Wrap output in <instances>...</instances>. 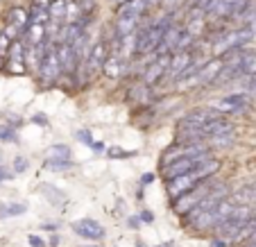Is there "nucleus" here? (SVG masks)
<instances>
[{"label": "nucleus", "mask_w": 256, "mask_h": 247, "mask_svg": "<svg viewBox=\"0 0 256 247\" xmlns=\"http://www.w3.org/2000/svg\"><path fill=\"white\" fill-rule=\"evenodd\" d=\"M62 78H64V68L57 54V44H50L48 41V50H46L39 68H36V80H39V84L44 88H48V86H54Z\"/></svg>", "instance_id": "1"}, {"label": "nucleus", "mask_w": 256, "mask_h": 247, "mask_svg": "<svg viewBox=\"0 0 256 247\" xmlns=\"http://www.w3.org/2000/svg\"><path fill=\"white\" fill-rule=\"evenodd\" d=\"M106 57H109V46H106V36H100V39H96V41L91 44V50H88V57H86V66H84L82 75H80V82L84 84L88 78H93L98 70H102V66H104Z\"/></svg>", "instance_id": "2"}, {"label": "nucleus", "mask_w": 256, "mask_h": 247, "mask_svg": "<svg viewBox=\"0 0 256 247\" xmlns=\"http://www.w3.org/2000/svg\"><path fill=\"white\" fill-rule=\"evenodd\" d=\"M202 182H206V177L200 172V166H198L193 172H186V174H182V177H177V180L166 182V190H168L170 200H177V198H182V195L190 193L193 188H198Z\"/></svg>", "instance_id": "3"}, {"label": "nucleus", "mask_w": 256, "mask_h": 247, "mask_svg": "<svg viewBox=\"0 0 256 247\" xmlns=\"http://www.w3.org/2000/svg\"><path fill=\"white\" fill-rule=\"evenodd\" d=\"M252 102H254V98H252L250 93L236 91V93H229V96H224L220 102H216V104H213V109H216V112H220L222 116H232V114L247 112V109L252 107Z\"/></svg>", "instance_id": "4"}, {"label": "nucleus", "mask_w": 256, "mask_h": 247, "mask_svg": "<svg viewBox=\"0 0 256 247\" xmlns=\"http://www.w3.org/2000/svg\"><path fill=\"white\" fill-rule=\"evenodd\" d=\"M195 64V52L193 50H174L170 54V66H168V80H179L182 75Z\"/></svg>", "instance_id": "5"}, {"label": "nucleus", "mask_w": 256, "mask_h": 247, "mask_svg": "<svg viewBox=\"0 0 256 247\" xmlns=\"http://www.w3.org/2000/svg\"><path fill=\"white\" fill-rule=\"evenodd\" d=\"M204 159H206V156H204ZM204 159H195V156H182V159L172 161V164H168V166H161V174H164L166 182L177 180V177H182V174H186V172H193V170L198 168V166L202 164Z\"/></svg>", "instance_id": "6"}, {"label": "nucleus", "mask_w": 256, "mask_h": 247, "mask_svg": "<svg viewBox=\"0 0 256 247\" xmlns=\"http://www.w3.org/2000/svg\"><path fill=\"white\" fill-rule=\"evenodd\" d=\"M72 234H78L80 238H86V240H102L106 232L98 220L82 218L78 222H72Z\"/></svg>", "instance_id": "7"}, {"label": "nucleus", "mask_w": 256, "mask_h": 247, "mask_svg": "<svg viewBox=\"0 0 256 247\" xmlns=\"http://www.w3.org/2000/svg\"><path fill=\"white\" fill-rule=\"evenodd\" d=\"M222 114L216 112V109H195V112L186 114L182 120H179V127H195V125H204V122L208 120H216V118H220Z\"/></svg>", "instance_id": "8"}, {"label": "nucleus", "mask_w": 256, "mask_h": 247, "mask_svg": "<svg viewBox=\"0 0 256 247\" xmlns=\"http://www.w3.org/2000/svg\"><path fill=\"white\" fill-rule=\"evenodd\" d=\"M127 70H130V62L118 57V54H109L104 66H102V73H104V78H109V80H120Z\"/></svg>", "instance_id": "9"}, {"label": "nucleus", "mask_w": 256, "mask_h": 247, "mask_svg": "<svg viewBox=\"0 0 256 247\" xmlns=\"http://www.w3.org/2000/svg\"><path fill=\"white\" fill-rule=\"evenodd\" d=\"M48 28L44 23H30L28 30L23 32V39L28 46H44L48 44Z\"/></svg>", "instance_id": "10"}, {"label": "nucleus", "mask_w": 256, "mask_h": 247, "mask_svg": "<svg viewBox=\"0 0 256 247\" xmlns=\"http://www.w3.org/2000/svg\"><path fill=\"white\" fill-rule=\"evenodd\" d=\"M236 206H238V204L232 200V195H229V198H224L222 202L218 204V206L213 208V229H216L218 224L227 222V220L232 218V214L236 211Z\"/></svg>", "instance_id": "11"}, {"label": "nucleus", "mask_w": 256, "mask_h": 247, "mask_svg": "<svg viewBox=\"0 0 256 247\" xmlns=\"http://www.w3.org/2000/svg\"><path fill=\"white\" fill-rule=\"evenodd\" d=\"M48 14L54 25H64L66 23V14H68V0H50Z\"/></svg>", "instance_id": "12"}, {"label": "nucleus", "mask_w": 256, "mask_h": 247, "mask_svg": "<svg viewBox=\"0 0 256 247\" xmlns=\"http://www.w3.org/2000/svg\"><path fill=\"white\" fill-rule=\"evenodd\" d=\"M5 23L16 25L20 32H25V30H28V25H30V12L23 10V7H12V10L7 12V20H5Z\"/></svg>", "instance_id": "13"}, {"label": "nucleus", "mask_w": 256, "mask_h": 247, "mask_svg": "<svg viewBox=\"0 0 256 247\" xmlns=\"http://www.w3.org/2000/svg\"><path fill=\"white\" fill-rule=\"evenodd\" d=\"M240 68H242V73H245V75H256V50L242 48Z\"/></svg>", "instance_id": "14"}, {"label": "nucleus", "mask_w": 256, "mask_h": 247, "mask_svg": "<svg viewBox=\"0 0 256 247\" xmlns=\"http://www.w3.org/2000/svg\"><path fill=\"white\" fill-rule=\"evenodd\" d=\"M39 190L46 195V200H48L50 204H64V202H66V195H64V190L54 188V186H50V184H41Z\"/></svg>", "instance_id": "15"}, {"label": "nucleus", "mask_w": 256, "mask_h": 247, "mask_svg": "<svg viewBox=\"0 0 256 247\" xmlns=\"http://www.w3.org/2000/svg\"><path fill=\"white\" fill-rule=\"evenodd\" d=\"M28 211V204H0V218H14V216H23Z\"/></svg>", "instance_id": "16"}, {"label": "nucleus", "mask_w": 256, "mask_h": 247, "mask_svg": "<svg viewBox=\"0 0 256 247\" xmlns=\"http://www.w3.org/2000/svg\"><path fill=\"white\" fill-rule=\"evenodd\" d=\"M46 156L48 159H70V148L64 146V143H54L46 150Z\"/></svg>", "instance_id": "17"}, {"label": "nucleus", "mask_w": 256, "mask_h": 247, "mask_svg": "<svg viewBox=\"0 0 256 247\" xmlns=\"http://www.w3.org/2000/svg\"><path fill=\"white\" fill-rule=\"evenodd\" d=\"M206 143L211 146V150H224V148H232L234 146V132H232V134L216 136V138H208Z\"/></svg>", "instance_id": "18"}, {"label": "nucleus", "mask_w": 256, "mask_h": 247, "mask_svg": "<svg viewBox=\"0 0 256 247\" xmlns=\"http://www.w3.org/2000/svg\"><path fill=\"white\" fill-rule=\"evenodd\" d=\"M222 2H224V7L232 12V18L234 16H240L242 12L252 5V0H222Z\"/></svg>", "instance_id": "19"}, {"label": "nucleus", "mask_w": 256, "mask_h": 247, "mask_svg": "<svg viewBox=\"0 0 256 247\" xmlns=\"http://www.w3.org/2000/svg\"><path fill=\"white\" fill-rule=\"evenodd\" d=\"M0 140H2V143H16V140H18L16 127L14 125H0Z\"/></svg>", "instance_id": "20"}, {"label": "nucleus", "mask_w": 256, "mask_h": 247, "mask_svg": "<svg viewBox=\"0 0 256 247\" xmlns=\"http://www.w3.org/2000/svg\"><path fill=\"white\" fill-rule=\"evenodd\" d=\"M213 0H186L184 7L186 12H206Z\"/></svg>", "instance_id": "21"}, {"label": "nucleus", "mask_w": 256, "mask_h": 247, "mask_svg": "<svg viewBox=\"0 0 256 247\" xmlns=\"http://www.w3.org/2000/svg\"><path fill=\"white\" fill-rule=\"evenodd\" d=\"M72 166L70 159H48L46 161V168L50 170H68Z\"/></svg>", "instance_id": "22"}, {"label": "nucleus", "mask_w": 256, "mask_h": 247, "mask_svg": "<svg viewBox=\"0 0 256 247\" xmlns=\"http://www.w3.org/2000/svg\"><path fill=\"white\" fill-rule=\"evenodd\" d=\"M7 70H10V73H14V75H23L25 70H28V64H23V62H10V59H7Z\"/></svg>", "instance_id": "23"}, {"label": "nucleus", "mask_w": 256, "mask_h": 247, "mask_svg": "<svg viewBox=\"0 0 256 247\" xmlns=\"http://www.w3.org/2000/svg\"><path fill=\"white\" fill-rule=\"evenodd\" d=\"M182 2H186V0H161V7L166 12H177L182 7Z\"/></svg>", "instance_id": "24"}, {"label": "nucleus", "mask_w": 256, "mask_h": 247, "mask_svg": "<svg viewBox=\"0 0 256 247\" xmlns=\"http://www.w3.org/2000/svg\"><path fill=\"white\" fill-rule=\"evenodd\" d=\"M28 159H25V156H16L14 159V172H25V170H28Z\"/></svg>", "instance_id": "25"}, {"label": "nucleus", "mask_w": 256, "mask_h": 247, "mask_svg": "<svg viewBox=\"0 0 256 247\" xmlns=\"http://www.w3.org/2000/svg\"><path fill=\"white\" fill-rule=\"evenodd\" d=\"M138 220H140V222L150 224V222H154V214H152L150 208H145V211H140V214H138Z\"/></svg>", "instance_id": "26"}, {"label": "nucleus", "mask_w": 256, "mask_h": 247, "mask_svg": "<svg viewBox=\"0 0 256 247\" xmlns=\"http://www.w3.org/2000/svg\"><path fill=\"white\" fill-rule=\"evenodd\" d=\"M78 138L82 140L84 146H91V143H93V138H91V132H86V130H80V132H78Z\"/></svg>", "instance_id": "27"}, {"label": "nucleus", "mask_w": 256, "mask_h": 247, "mask_svg": "<svg viewBox=\"0 0 256 247\" xmlns=\"http://www.w3.org/2000/svg\"><path fill=\"white\" fill-rule=\"evenodd\" d=\"M32 122H39L41 127H48V116H44V114H34Z\"/></svg>", "instance_id": "28"}, {"label": "nucleus", "mask_w": 256, "mask_h": 247, "mask_svg": "<svg viewBox=\"0 0 256 247\" xmlns=\"http://www.w3.org/2000/svg\"><path fill=\"white\" fill-rule=\"evenodd\" d=\"M109 156H134V152H122V150H118V148H112Z\"/></svg>", "instance_id": "29"}, {"label": "nucleus", "mask_w": 256, "mask_h": 247, "mask_svg": "<svg viewBox=\"0 0 256 247\" xmlns=\"http://www.w3.org/2000/svg\"><path fill=\"white\" fill-rule=\"evenodd\" d=\"M7 180H12V172L5 166H0V182H7Z\"/></svg>", "instance_id": "30"}, {"label": "nucleus", "mask_w": 256, "mask_h": 247, "mask_svg": "<svg viewBox=\"0 0 256 247\" xmlns=\"http://www.w3.org/2000/svg\"><path fill=\"white\" fill-rule=\"evenodd\" d=\"M211 247H229V242L227 240H222V238H213V240H211Z\"/></svg>", "instance_id": "31"}, {"label": "nucleus", "mask_w": 256, "mask_h": 247, "mask_svg": "<svg viewBox=\"0 0 256 247\" xmlns=\"http://www.w3.org/2000/svg\"><path fill=\"white\" fill-rule=\"evenodd\" d=\"M30 245H32V247H44V245H46V242H44V240H41V238H39V236H30Z\"/></svg>", "instance_id": "32"}, {"label": "nucleus", "mask_w": 256, "mask_h": 247, "mask_svg": "<svg viewBox=\"0 0 256 247\" xmlns=\"http://www.w3.org/2000/svg\"><path fill=\"white\" fill-rule=\"evenodd\" d=\"M152 182H154V174H152V172H148V174H143V177H140V184H143V186L152 184Z\"/></svg>", "instance_id": "33"}, {"label": "nucleus", "mask_w": 256, "mask_h": 247, "mask_svg": "<svg viewBox=\"0 0 256 247\" xmlns=\"http://www.w3.org/2000/svg\"><path fill=\"white\" fill-rule=\"evenodd\" d=\"M148 2V10H152V7H159L161 5V0H145Z\"/></svg>", "instance_id": "34"}, {"label": "nucleus", "mask_w": 256, "mask_h": 247, "mask_svg": "<svg viewBox=\"0 0 256 247\" xmlns=\"http://www.w3.org/2000/svg\"><path fill=\"white\" fill-rule=\"evenodd\" d=\"M88 148H93V150H96V152L104 150V146H102V143H96V140H93V143H91V146H88Z\"/></svg>", "instance_id": "35"}, {"label": "nucleus", "mask_w": 256, "mask_h": 247, "mask_svg": "<svg viewBox=\"0 0 256 247\" xmlns=\"http://www.w3.org/2000/svg\"><path fill=\"white\" fill-rule=\"evenodd\" d=\"M112 2H114V5H116V7H122V5H125V2H130V0H112Z\"/></svg>", "instance_id": "36"}, {"label": "nucleus", "mask_w": 256, "mask_h": 247, "mask_svg": "<svg viewBox=\"0 0 256 247\" xmlns=\"http://www.w3.org/2000/svg\"><path fill=\"white\" fill-rule=\"evenodd\" d=\"M240 247H256V240H254V242H250V245H240Z\"/></svg>", "instance_id": "37"}, {"label": "nucleus", "mask_w": 256, "mask_h": 247, "mask_svg": "<svg viewBox=\"0 0 256 247\" xmlns=\"http://www.w3.org/2000/svg\"><path fill=\"white\" fill-rule=\"evenodd\" d=\"M161 247H172V245H170V242H168V245H161Z\"/></svg>", "instance_id": "38"}, {"label": "nucleus", "mask_w": 256, "mask_h": 247, "mask_svg": "<svg viewBox=\"0 0 256 247\" xmlns=\"http://www.w3.org/2000/svg\"><path fill=\"white\" fill-rule=\"evenodd\" d=\"M86 247H96V245H86Z\"/></svg>", "instance_id": "39"}]
</instances>
